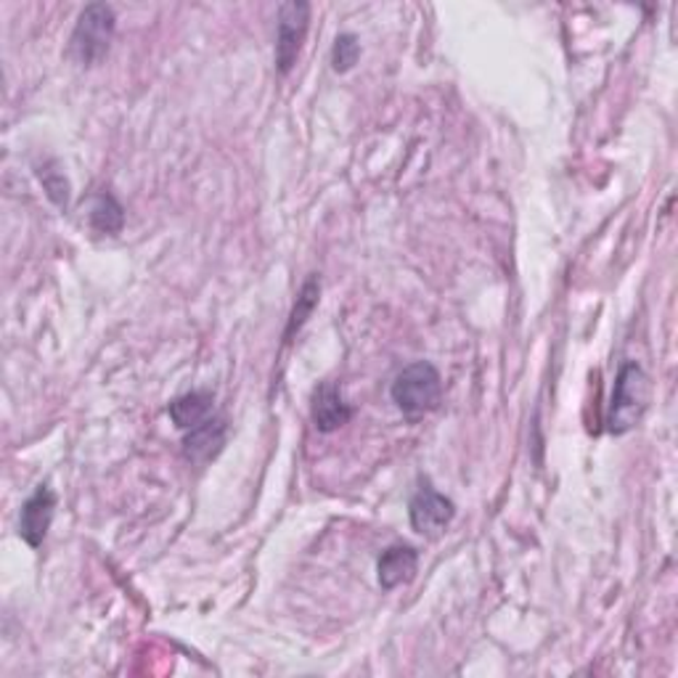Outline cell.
<instances>
[{
    "label": "cell",
    "instance_id": "obj_14",
    "mask_svg": "<svg viewBox=\"0 0 678 678\" xmlns=\"http://www.w3.org/2000/svg\"><path fill=\"white\" fill-rule=\"evenodd\" d=\"M358 59H361V41H358L353 32L337 35L335 48H331V67H335V72H350Z\"/></svg>",
    "mask_w": 678,
    "mask_h": 678
},
{
    "label": "cell",
    "instance_id": "obj_11",
    "mask_svg": "<svg viewBox=\"0 0 678 678\" xmlns=\"http://www.w3.org/2000/svg\"><path fill=\"white\" fill-rule=\"evenodd\" d=\"M88 221L91 228L99 234H120L125 226V210L123 204L114 200L112 194H95L91 200V210H88Z\"/></svg>",
    "mask_w": 678,
    "mask_h": 678
},
{
    "label": "cell",
    "instance_id": "obj_8",
    "mask_svg": "<svg viewBox=\"0 0 678 678\" xmlns=\"http://www.w3.org/2000/svg\"><path fill=\"white\" fill-rule=\"evenodd\" d=\"M419 567V552L414 546H389L382 552L376 562V573H380V584L385 591H393L408 580H414Z\"/></svg>",
    "mask_w": 678,
    "mask_h": 678
},
{
    "label": "cell",
    "instance_id": "obj_10",
    "mask_svg": "<svg viewBox=\"0 0 678 678\" xmlns=\"http://www.w3.org/2000/svg\"><path fill=\"white\" fill-rule=\"evenodd\" d=\"M213 403H215L213 393H207V389H196V393L181 395V398L172 400L168 406V414L178 430L189 432L213 417Z\"/></svg>",
    "mask_w": 678,
    "mask_h": 678
},
{
    "label": "cell",
    "instance_id": "obj_13",
    "mask_svg": "<svg viewBox=\"0 0 678 678\" xmlns=\"http://www.w3.org/2000/svg\"><path fill=\"white\" fill-rule=\"evenodd\" d=\"M37 178H41L43 189H46L48 200L56 204V207H67L69 204V181L67 176L59 170V165L56 162H43L41 168H37Z\"/></svg>",
    "mask_w": 678,
    "mask_h": 678
},
{
    "label": "cell",
    "instance_id": "obj_4",
    "mask_svg": "<svg viewBox=\"0 0 678 678\" xmlns=\"http://www.w3.org/2000/svg\"><path fill=\"white\" fill-rule=\"evenodd\" d=\"M310 24V5L303 0L279 5L276 22V69L281 75H290L297 64L300 48H303L305 35Z\"/></svg>",
    "mask_w": 678,
    "mask_h": 678
},
{
    "label": "cell",
    "instance_id": "obj_12",
    "mask_svg": "<svg viewBox=\"0 0 678 678\" xmlns=\"http://www.w3.org/2000/svg\"><path fill=\"white\" fill-rule=\"evenodd\" d=\"M318 297H321V281H318L316 273H310V276L305 279L303 290H300L297 294V303H294V308L290 313V321H286V329H284L286 342H292L294 335H297V331L308 324V318L313 316V310H316V305H318Z\"/></svg>",
    "mask_w": 678,
    "mask_h": 678
},
{
    "label": "cell",
    "instance_id": "obj_7",
    "mask_svg": "<svg viewBox=\"0 0 678 678\" xmlns=\"http://www.w3.org/2000/svg\"><path fill=\"white\" fill-rule=\"evenodd\" d=\"M310 417L318 432L329 434L348 425L350 417H353V408L344 403L342 389H339L335 382H324V385H318L316 393H313Z\"/></svg>",
    "mask_w": 678,
    "mask_h": 678
},
{
    "label": "cell",
    "instance_id": "obj_2",
    "mask_svg": "<svg viewBox=\"0 0 678 678\" xmlns=\"http://www.w3.org/2000/svg\"><path fill=\"white\" fill-rule=\"evenodd\" d=\"M389 395H393V403L406 414V417L430 414L440 406V398H443V380H440V371L427 361L411 363V366H406L398 376H395Z\"/></svg>",
    "mask_w": 678,
    "mask_h": 678
},
{
    "label": "cell",
    "instance_id": "obj_5",
    "mask_svg": "<svg viewBox=\"0 0 678 678\" xmlns=\"http://www.w3.org/2000/svg\"><path fill=\"white\" fill-rule=\"evenodd\" d=\"M408 517H411V528L421 535H438L443 533L448 524L456 517V504L451 498L434 490L430 483L421 485L408 504Z\"/></svg>",
    "mask_w": 678,
    "mask_h": 678
},
{
    "label": "cell",
    "instance_id": "obj_9",
    "mask_svg": "<svg viewBox=\"0 0 678 678\" xmlns=\"http://www.w3.org/2000/svg\"><path fill=\"white\" fill-rule=\"evenodd\" d=\"M226 443V421L210 417L204 425L189 430L183 440V456L194 464H204Z\"/></svg>",
    "mask_w": 678,
    "mask_h": 678
},
{
    "label": "cell",
    "instance_id": "obj_3",
    "mask_svg": "<svg viewBox=\"0 0 678 678\" xmlns=\"http://www.w3.org/2000/svg\"><path fill=\"white\" fill-rule=\"evenodd\" d=\"M114 27L117 16L114 9L106 3H91L82 9V14L75 24L72 41H69V54L82 67H93L109 54V46L114 41Z\"/></svg>",
    "mask_w": 678,
    "mask_h": 678
},
{
    "label": "cell",
    "instance_id": "obj_6",
    "mask_svg": "<svg viewBox=\"0 0 678 678\" xmlns=\"http://www.w3.org/2000/svg\"><path fill=\"white\" fill-rule=\"evenodd\" d=\"M56 511V494L48 485H37V490L24 501L22 515H19V539L27 546L37 549L46 541L50 522Z\"/></svg>",
    "mask_w": 678,
    "mask_h": 678
},
{
    "label": "cell",
    "instance_id": "obj_1",
    "mask_svg": "<svg viewBox=\"0 0 678 678\" xmlns=\"http://www.w3.org/2000/svg\"><path fill=\"white\" fill-rule=\"evenodd\" d=\"M649 376L644 374V369L639 363H623L618 371L615 387H612V403H610V417H607V430L612 434H625L633 427H639V421L644 419V411L649 406Z\"/></svg>",
    "mask_w": 678,
    "mask_h": 678
}]
</instances>
